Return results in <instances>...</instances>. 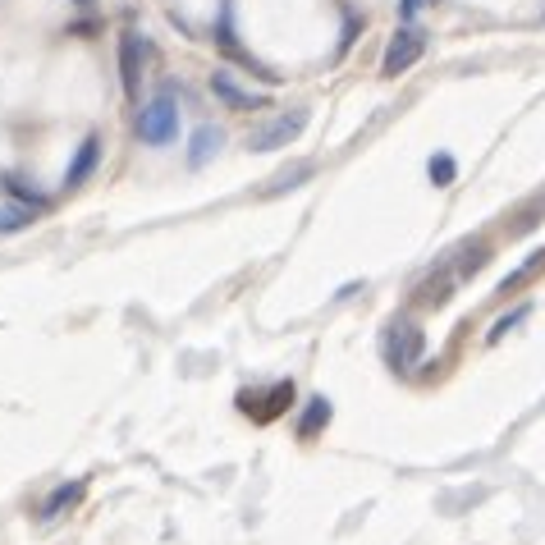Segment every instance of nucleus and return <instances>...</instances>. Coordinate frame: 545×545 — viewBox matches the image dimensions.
<instances>
[{"label":"nucleus","instance_id":"nucleus-15","mask_svg":"<svg viewBox=\"0 0 545 545\" xmlns=\"http://www.w3.org/2000/svg\"><path fill=\"white\" fill-rule=\"evenodd\" d=\"M37 216H42V211L28 207V202H5V207H0V234H23Z\"/></svg>","mask_w":545,"mask_h":545},{"label":"nucleus","instance_id":"nucleus-21","mask_svg":"<svg viewBox=\"0 0 545 545\" xmlns=\"http://www.w3.org/2000/svg\"><path fill=\"white\" fill-rule=\"evenodd\" d=\"M74 5H92V0H74Z\"/></svg>","mask_w":545,"mask_h":545},{"label":"nucleus","instance_id":"nucleus-13","mask_svg":"<svg viewBox=\"0 0 545 545\" xmlns=\"http://www.w3.org/2000/svg\"><path fill=\"white\" fill-rule=\"evenodd\" d=\"M486 262H491V243L477 239V243H463V248L454 252V262H449V266H454L458 280H472L477 271H486Z\"/></svg>","mask_w":545,"mask_h":545},{"label":"nucleus","instance_id":"nucleus-8","mask_svg":"<svg viewBox=\"0 0 545 545\" xmlns=\"http://www.w3.org/2000/svg\"><path fill=\"white\" fill-rule=\"evenodd\" d=\"M211 92H216V97L225 101L229 110H266V106H271L266 97H257V92H248V88H239V83H234L225 69H216V74H211Z\"/></svg>","mask_w":545,"mask_h":545},{"label":"nucleus","instance_id":"nucleus-6","mask_svg":"<svg viewBox=\"0 0 545 545\" xmlns=\"http://www.w3.org/2000/svg\"><path fill=\"white\" fill-rule=\"evenodd\" d=\"M97 161H101V138L97 133H88V138L78 142V152H74V161L65 165V179H60V188L65 193H74V188H83L92 179V170H97Z\"/></svg>","mask_w":545,"mask_h":545},{"label":"nucleus","instance_id":"nucleus-7","mask_svg":"<svg viewBox=\"0 0 545 545\" xmlns=\"http://www.w3.org/2000/svg\"><path fill=\"white\" fill-rule=\"evenodd\" d=\"M120 83H124V97L138 101V92H142V37L138 33L120 37Z\"/></svg>","mask_w":545,"mask_h":545},{"label":"nucleus","instance_id":"nucleus-19","mask_svg":"<svg viewBox=\"0 0 545 545\" xmlns=\"http://www.w3.org/2000/svg\"><path fill=\"white\" fill-rule=\"evenodd\" d=\"M527 317H532V303H523V307H513V312H504V317L491 326V344H500V339L509 335V330H518V326H523Z\"/></svg>","mask_w":545,"mask_h":545},{"label":"nucleus","instance_id":"nucleus-2","mask_svg":"<svg viewBox=\"0 0 545 545\" xmlns=\"http://www.w3.org/2000/svg\"><path fill=\"white\" fill-rule=\"evenodd\" d=\"M426 353V335L417 321H390V330H385V358H390L394 371H408L417 367Z\"/></svg>","mask_w":545,"mask_h":545},{"label":"nucleus","instance_id":"nucleus-17","mask_svg":"<svg viewBox=\"0 0 545 545\" xmlns=\"http://www.w3.org/2000/svg\"><path fill=\"white\" fill-rule=\"evenodd\" d=\"M0 184H5V193H10L14 202H28V207H37V211H46V207H51V202H46V197L37 193V188H28V184H23L19 175H0Z\"/></svg>","mask_w":545,"mask_h":545},{"label":"nucleus","instance_id":"nucleus-18","mask_svg":"<svg viewBox=\"0 0 545 545\" xmlns=\"http://www.w3.org/2000/svg\"><path fill=\"white\" fill-rule=\"evenodd\" d=\"M312 175H317V165H298V170H284V175H275V184L266 188V197H275V193H294V188H303Z\"/></svg>","mask_w":545,"mask_h":545},{"label":"nucleus","instance_id":"nucleus-20","mask_svg":"<svg viewBox=\"0 0 545 545\" xmlns=\"http://www.w3.org/2000/svg\"><path fill=\"white\" fill-rule=\"evenodd\" d=\"M422 5H426V0H399V19H404V23H413Z\"/></svg>","mask_w":545,"mask_h":545},{"label":"nucleus","instance_id":"nucleus-9","mask_svg":"<svg viewBox=\"0 0 545 545\" xmlns=\"http://www.w3.org/2000/svg\"><path fill=\"white\" fill-rule=\"evenodd\" d=\"M330 417H335V408H330V399L326 394H312V399H307L303 404V413H298V440H317L321 431H326L330 426Z\"/></svg>","mask_w":545,"mask_h":545},{"label":"nucleus","instance_id":"nucleus-1","mask_svg":"<svg viewBox=\"0 0 545 545\" xmlns=\"http://www.w3.org/2000/svg\"><path fill=\"white\" fill-rule=\"evenodd\" d=\"M138 138L147 142V147H165V142L179 138V101L170 88L138 110Z\"/></svg>","mask_w":545,"mask_h":545},{"label":"nucleus","instance_id":"nucleus-11","mask_svg":"<svg viewBox=\"0 0 545 545\" xmlns=\"http://www.w3.org/2000/svg\"><path fill=\"white\" fill-rule=\"evenodd\" d=\"M454 284H458L454 266H445L440 275H431V280L417 284L413 294H417V303H422V307H445V303H449V294H454Z\"/></svg>","mask_w":545,"mask_h":545},{"label":"nucleus","instance_id":"nucleus-12","mask_svg":"<svg viewBox=\"0 0 545 545\" xmlns=\"http://www.w3.org/2000/svg\"><path fill=\"white\" fill-rule=\"evenodd\" d=\"M83 491H88V481H60V486L42 500V518L51 523V518H60L65 509H74V504L83 500Z\"/></svg>","mask_w":545,"mask_h":545},{"label":"nucleus","instance_id":"nucleus-14","mask_svg":"<svg viewBox=\"0 0 545 545\" xmlns=\"http://www.w3.org/2000/svg\"><path fill=\"white\" fill-rule=\"evenodd\" d=\"M541 271H545V248L527 252V262L518 266V271H509V275H504V280H500V298H509V294H518V289H527V284H532Z\"/></svg>","mask_w":545,"mask_h":545},{"label":"nucleus","instance_id":"nucleus-4","mask_svg":"<svg viewBox=\"0 0 545 545\" xmlns=\"http://www.w3.org/2000/svg\"><path fill=\"white\" fill-rule=\"evenodd\" d=\"M303 129H307V110H284V115H275L271 124L248 133V152H280V147L298 142Z\"/></svg>","mask_w":545,"mask_h":545},{"label":"nucleus","instance_id":"nucleus-16","mask_svg":"<svg viewBox=\"0 0 545 545\" xmlns=\"http://www.w3.org/2000/svg\"><path fill=\"white\" fill-rule=\"evenodd\" d=\"M426 175H431V184L436 188H449L458 179V161L449 152H436L431 161H426Z\"/></svg>","mask_w":545,"mask_h":545},{"label":"nucleus","instance_id":"nucleus-3","mask_svg":"<svg viewBox=\"0 0 545 545\" xmlns=\"http://www.w3.org/2000/svg\"><path fill=\"white\" fill-rule=\"evenodd\" d=\"M422 55H426V33L417 28V23H404V28L390 37V46H385L381 74H385V78H399L404 69H413Z\"/></svg>","mask_w":545,"mask_h":545},{"label":"nucleus","instance_id":"nucleus-5","mask_svg":"<svg viewBox=\"0 0 545 545\" xmlns=\"http://www.w3.org/2000/svg\"><path fill=\"white\" fill-rule=\"evenodd\" d=\"M257 404H266L262 413H257V422H275V417H280L284 408L294 404V381H275L266 394H248V390L239 394V413H252Z\"/></svg>","mask_w":545,"mask_h":545},{"label":"nucleus","instance_id":"nucleus-10","mask_svg":"<svg viewBox=\"0 0 545 545\" xmlns=\"http://www.w3.org/2000/svg\"><path fill=\"white\" fill-rule=\"evenodd\" d=\"M220 142H225V133H220L216 124H202V129H193V138H188V165H193V170H202V165H207L211 156L220 152Z\"/></svg>","mask_w":545,"mask_h":545}]
</instances>
